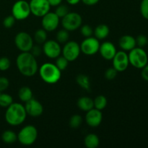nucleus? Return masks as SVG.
<instances>
[{
	"instance_id": "4be33fe9",
	"label": "nucleus",
	"mask_w": 148,
	"mask_h": 148,
	"mask_svg": "<svg viewBox=\"0 0 148 148\" xmlns=\"http://www.w3.org/2000/svg\"><path fill=\"white\" fill-rule=\"evenodd\" d=\"M76 82L81 88H82L85 90L88 91V92L90 91V80L89 77L87 76L86 75L79 74L76 77Z\"/></svg>"
},
{
	"instance_id": "58836bf2",
	"label": "nucleus",
	"mask_w": 148,
	"mask_h": 148,
	"mask_svg": "<svg viewBox=\"0 0 148 148\" xmlns=\"http://www.w3.org/2000/svg\"><path fill=\"white\" fill-rule=\"evenodd\" d=\"M10 81L5 77H0V92L6 90L9 88Z\"/></svg>"
},
{
	"instance_id": "423d86ee",
	"label": "nucleus",
	"mask_w": 148,
	"mask_h": 148,
	"mask_svg": "<svg viewBox=\"0 0 148 148\" xmlns=\"http://www.w3.org/2000/svg\"><path fill=\"white\" fill-rule=\"evenodd\" d=\"M31 14L30 4L25 0H18L15 1L12 7V15L16 20H24Z\"/></svg>"
},
{
	"instance_id": "5701e85b",
	"label": "nucleus",
	"mask_w": 148,
	"mask_h": 148,
	"mask_svg": "<svg viewBox=\"0 0 148 148\" xmlns=\"http://www.w3.org/2000/svg\"><path fill=\"white\" fill-rule=\"evenodd\" d=\"M18 97L22 102L25 103L33 98V91L29 87H22L18 91Z\"/></svg>"
},
{
	"instance_id": "473e14b6",
	"label": "nucleus",
	"mask_w": 148,
	"mask_h": 148,
	"mask_svg": "<svg viewBox=\"0 0 148 148\" xmlns=\"http://www.w3.org/2000/svg\"><path fill=\"white\" fill-rule=\"evenodd\" d=\"M140 9L141 15L148 20V0H142Z\"/></svg>"
},
{
	"instance_id": "e433bc0d",
	"label": "nucleus",
	"mask_w": 148,
	"mask_h": 148,
	"mask_svg": "<svg viewBox=\"0 0 148 148\" xmlns=\"http://www.w3.org/2000/svg\"><path fill=\"white\" fill-rule=\"evenodd\" d=\"M16 21V19L12 15H9L6 17L3 20V25L5 28H11L13 27Z\"/></svg>"
},
{
	"instance_id": "aec40b11",
	"label": "nucleus",
	"mask_w": 148,
	"mask_h": 148,
	"mask_svg": "<svg viewBox=\"0 0 148 148\" xmlns=\"http://www.w3.org/2000/svg\"><path fill=\"white\" fill-rule=\"evenodd\" d=\"M110 33L109 27L107 25H98L93 30V34L98 40H104L108 36Z\"/></svg>"
},
{
	"instance_id": "c756f323",
	"label": "nucleus",
	"mask_w": 148,
	"mask_h": 148,
	"mask_svg": "<svg viewBox=\"0 0 148 148\" xmlns=\"http://www.w3.org/2000/svg\"><path fill=\"white\" fill-rule=\"evenodd\" d=\"M69 61L63 56H58L56 59V62H55V64L56 66L60 69L61 71H64L66 69L69 64Z\"/></svg>"
},
{
	"instance_id": "7ed1b4c3",
	"label": "nucleus",
	"mask_w": 148,
	"mask_h": 148,
	"mask_svg": "<svg viewBox=\"0 0 148 148\" xmlns=\"http://www.w3.org/2000/svg\"><path fill=\"white\" fill-rule=\"evenodd\" d=\"M39 75L44 82L50 85L57 83L62 77V71L55 64L46 62L39 67Z\"/></svg>"
},
{
	"instance_id": "c03bdc74",
	"label": "nucleus",
	"mask_w": 148,
	"mask_h": 148,
	"mask_svg": "<svg viewBox=\"0 0 148 148\" xmlns=\"http://www.w3.org/2000/svg\"><path fill=\"white\" fill-rule=\"evenodd\" d=\"M1 92H0V94H1Z\"/></svg>"
},
{
	"instance_id": "79ce46f5",
	"label": "nucleus",
	"mask_w": 148,
	"mask_h": 148,
	"mask_svg": "<svg viewBox=\"0 0 148 148\" xmlns=\"http://www.w3.org/2000/svg\"><path fill=\"white\" fill-rule=\"evenodd\" d=\"M51 7H57L62 4V0H47Z\"/></svg>"
},
{
	"instance_id": "9b49d317",
	"label": "nucleus",
	"mask_w": 148,
	"mask_h": 148,
	"mask_svg": "<svg viewBox=\"0 0 148 148\" xmlns=\"http://www.w3.org/2000/svg\"><path fill=\"white\" fill-rule=\"evenodd\" d=\"M31 14L38 17H42L50 10L51 6L47 0H30L29 2Z\"/></svg>"
},
{
	"instance_id": "2f4dec72",
	"label": "nucleus",
	"mask_w": 148,
	"mask_h": 148,
	"mask_svg": "<svg viewBox=\"0 0 148 148\" xmlns=\"http://www.w3.org/2000/svg\"><path fill=\"white\" fill-rule=\"evenodd\" d=\"M80 33L83 37L88 38L92 36V35L93 34V30L89 25H84L82 26L81 25Z\"/></svg>"
},
{
	"instance_id": "2eb2a0df",
	"label": "nucleus",
	"mask_w": 148,
	"mask_h": 148,
	"mask_svg": "<svg viewBox=\"0 0 148 148\" xmlns=\"http://www.w3.org/2000/svg\"><path fill=\"white\" fill-rule=\"evenodd\" d=\"M27 115L32 117H38L43 113V107L38 100L32 98L30 101L25 102L24 106Z\"/></svg>"
},
{
	"instance_id": "ea45409f",
	"label": "nucleus",
	"mask_w": 148,
	"mask_h": 148,
	"mask_svg": "<svg viewBox=\"0 0 148 148\" xmlns=\"http://www.w3.org/2000/svg\"><path fill=\"white\" fill-rule=\"evenodd\" d=\"M141 76L144 80L148 81V63L142 69Z\"/></svg>"
},
{
	"instance_id": "37998d69",
	"label": "nucleus",
	"mask_w": 148,
	"mask_h": 148,
	"mask_svg": "<svg viewBox=\"0 0 148 148\" xmlns=\"http://www.w3.org/2000/svg\"><path fill=\"white\" fill-rule=\"evenodd\" d=\"M66 1L70 5H76V4H79V2L81 1V0H66Z\"/></svg>"
},
{
	"instance_id": "1a4fd4ad",
	"label": "nucleus",
	"mask_w": 148,
	"mask_h": 148,
	"mask_svg": "<svg viewBox=\"0 0 148 148\" xmlns=\"http://www.w3.org/2000/svg\"><path fill=\"white\" fill-rule=\"evenodd\" d=\"M81 53L79 44L74 40H68L64 43L62 50V56H64L69 62H74L79 57Z\"/></svg>"
},
{
	"instance_id": "6e6552de",
	"label": "nucleus",
	"mask_w": 148,
	"mask_h": 148,
	"mask_svg": "<svg viewBox=\"0 0 148 148\" xmlns=\"http://www.w3.org/2000/svg\"><path fill=\"white\" fill-rule=\"evenodd\" d=\"M14 44L21 52H29L33 46V39L26 32H19L14 37Z\"/></svg>"
},
{
	"instance_id": "b1692460",
	"label": "nucleus",
	"mask_w": 148,
	"mask_h": 148,
	"mask_svg": "<svg viewBox=\"0 0 148 148\" xmlns=\"http://www.w3.org/2000/svg\"><path fill=\"white\" fill-rule=\"evenodd\" d=\"M1 140L5 144H13L17 141V134L12 130H6L1 134Z\"/></svg>"
},
{
	"instance_id": "7c9ffc66",
	"label": "nucleus",
	"mask_w": 148,
	"mask_h": 148,
	"mask_svg": "<svg viewBox=\"0 0 148 148\" xmlns=\"http://www.w3.org/2000/svg\"><path fill=\"white\" fill-rule=\"evenodd\" d=\"M54 12L56 13V14L59 17V18L62 19L69 12V7L66 5H65V4H61L56 7V9L55 10Z\"/></svg>"
},
{
	"instance_id": "f704fd0d",
	"label": "nucleus",
	"mask_w": 148,
	"mask_h": 148,
	"mask_svg": "<svg viewBox=\"0 0 148 148\" xmlns=\"http://www.w3.org/2000/svg\"><path fill=\"white\" fill-rule=\"evenodd\" d=\"M11 62L10 59L7 57H1L0 58V71H7L10 69Z\"/></svg>"
},
{
	"instance_id": "412c9836",
	"label": "nucleus",
	"mask_w": 148,
	"mask_h": 148,
	"mask_svg": "<svg viewBox=\"0 0 148 148\" xmlns=\"http://www.w3.org/2000/svg\"><path fill=\"white\" fill-rule=\"evenodd\" d=\"M84 144L87 148H96L99 146L100 140L98 135L95 134H88L85 136Z\"/></svg>"
},
{
	"instance_id": "39448f33",
	"label": "nucleus",
	"mask_w": 148,
	"mask_h": 148,
	"mask_svg": "<svg viewBox=\"0 0 148 148\" xmlns=\"http://www.w3.org/2000/svg\"><path fill=\"white\" fill-rule=\"evenodd\" d=\"M38 130L33 125L25 126L17 134V141L25 146H30L36 141Z\"/></svg>"
},
{
	"instance_id": "a211bd4d",
	"label": "nucleus",
	"mask_w": 148,
	"mask_h": 148,
	"mask_svg": "<svg viewBox=\"0 0 148 148\" xmlns=\"http://www.w3.org/2000/svg\"><path fill=\"white\" fill-rule=\"evenodd\" d=\"M119 45L121 49L124 51H130L137 46L136 39L130 35H125L120 38Z\"/></svg>"
},
{
	"instance_id": "f03ea898",
	"label": "nucleus",
	"mask_w": 148,
	"mask_h": 148,
	"mask_svg": "<svg viewBox=\"0 0 148 148\" xmlns=\"http://www.w3.org/2000/svg\"><path fill=\"white\" fill-rule=\"evenodd\" d=\"M27 113L24 106L19 103H12L6 110L5 118L7 124L16 127L23 124L26 119Z\"/></svg>"
},
{
	"instance_id": "ddd939ff",
	"label": "nucleus",
	"mask_w": 148,
	"mask_h": 148,
	"mask_svg": "<svg viewBox=\"0 0 148 148\" xmlns=\"http://www.w3.org/2000/svg\"><path fill=\"white\" fill-rule=\"evenodd\" d=\"M112 64L113 67L118 72L125 71L130 65L129 56L127 52L122 50L117 51L112 59Z\"/></svg>"
},
{
	"instance_id": "f257e3e1",
	"label": "nucleus",
	"mask_w": 148,
	"mask_h": 148,
	"mask_svg": "<svg viewBox=\"0 0 148 148\" xmlns=\"http://www.w3.org/2000/svg\"><path fill=\"white\" fill-rule=\"evenodd\" d=\"M16 65L23 76L33 77L38 71L36 58L30 52H21L16 59Z\"/></svg>"
},
{
	"instance_id": "f3484780",
	"label": "nucleus",
	"mask_w": 148,
	"mask_h": 148,
	"mask_svg": "<svg viewBox=\"0 0 148 148\" xmlns=\"http://www.w3.org/2000/svg\"><path fill=\"white\" fill-rule=\"evenodd\" d=\"M98 52L106 60H112L117 51L114 43L110 41H105L100 44Z\"/></svg>"
},
{
	"instance_id": "0eeeda50",
	"label": "nucleus",
	"mask_w": 148,
	"mask_h": 148,
	"mask_svg": "<svg viewBox=\"0 0 148 148\" xmlns=\"http://www.w3.org/2000/svg\"><path fill=\"white\" fill-rule=\"evenodd\" d=\"M82 18L79 14L69 12L66 15L62 18V25L64 29L69 32L77 30L81 27Z\"/></svg>"
},
{
	"instance_id": "20e7f679",
	"label": "nucleus",
	"mask_w": 148,
	"mask_h": 148,
	"mask_svg": "<svg viewBox=\"0 0 148 148\" xmlns=\"http://www.w3.org/2000/svg\"><path fill=\"white\" fill-rule=\"evenodd\" d=\"M128 56L130 64L137 69H142L148 63V56L143 48H134L130 51Z\"/></svg>"
},
{
	"instance_id": "a18cd8bd",
	"label": "nucleus",
	"mask_w": 148,
	"mask_h": 148,
	"mask_svg": "<svg viewBox=\"0 0 148 148\" xmlns=\"http://www.w3.org/2000/svg\"><path fill=\"white\" fill-rule=\"evenodd\" d=\"M147 45H148V41H147Z\"/></svg>"
},
{
	"instance_id": "cd10ccee",
	"label": "nucleus",
	"mask_w": 148,
	"mask_h": 148,
	"mask_svg": "<svg viewBox=\"0 0 148 148\" xmlns=\"http://www.w3.org/2000/svg\"><path fill=\"white\" fill-rule=\"evenodd\" d=\"M13 103V98L10 94H0V106L2 108H7Z\"/></svg>"
},
{
	"instance_id": "4c0bfd02",
	"label": "nucleus",
	"mask_w": 148,
	"mask_h": 148,
	"mask_svg": "<svg viewBox=\"0 0 148 148\" xmlns=\"http://www.w3.org/2000/svg\"><path fill=\"white\" fill-rule=\"evenodd\" d=\"M29 52L36 58L41 55L42 52H43V49L39 46V44L33 45V47H32V49H30V51Z\"/></svg>"
},
{
	"instance_id": "72a5a7b5",
	"label": "nucleus",
	"mask_w": 148,
	"mask_h": 148,
	"mask_svg": "<svg viewBox=\"0 0 148 148\" xmlns=\"http://www.w3.org/2000/svg\"><path fill=\"white\" fill-rule=\"evenodd\" d=\"M117 73H118V72L112 66V67H110L106 69L105 74H104V76H105L106 79H108V80H113L117 76Z\"/></svg>"
},
{
	"instance_id": "9d476101",
	"label": "nucleus",
	"mask_w": 148,
	"mask_h": 148,
	"mask_svg": "<svg viewBox=\"0 0 148 148\" xmlns=\"http://www.w3.org/2000/svg\"><path fill=\"white\" fill-rule=\"evenodd\" d=\"M99 40L95 37L85 38L79 45L81 52L87 56H92L97 53L99 51L100 47Z\"/></svg>"
},
{
	"instance_id": "6ab92c4d",
	"label": "nucleus",
	"mask_w": 148,
	"mask_h": 148,
	"mask_svg": "<svg viewBox=\"0 0 148 148\" xmlns=\"http://www.w3.org/2000/svg\"><path fill=\"white\" fill-rule=\"evenodd\" d=\"M77 107L81 110V111L87 112V111H90V110H91L92 108H94L93 100L91 98H90V97H80V98L77 100Z\"/></svg>"
},
{
	"instance_id": "c85d7f7f",
	"label": "nucleus",
	"mask_w": 148,
	"mask_h": 148,
	"mask_svg": "<svg viewBox=\"0 0 148 148\" xmlns=\"http://www.w3.org/2000/svg\"><path fill=\"white\" fill-rule=\"evenodd\" d=\"M82 123V118L81 116L78 114H75L72 116L69 119V127L72 129H77L81 126Z\"/></svg>"
},
{
	"instance_id": "393cba45",
	"label": "nucleus",
	"mask_w": 148,
	"mask_h": 148,
	"mask_svg": "<svg viewBox=\"0 0 148 148\" xmlns=\"http://www.w3.org/2000/svg\"><path fill=\"white\" fill-rule=\"evenodd\" d=\"M93 103L94 108L99 111H102V110L105 109V108L106 107L108 101H107V98L104 95H100L93 100Z\"/></svg>"
},
{
	"instance_id": "bb28decb",
	"label": "nucleus",
	"mask_w": 148,
	"mask_h": 148,
	"mask_svg": "<svg viewBox=\"0 0 148 148\" xmlns=\"http://www.w3.org/2000/svg\"><path fill=\"white\" fill-rule=\"evenodd\" d=\"M69 31L65 29L59 30L56 35V40L60 44L65 43L69 40Z\"/></svg>"
},
{
	"instance_id": "f8f14e48",
	"label": "nucleus",
	"mask_w": 148,
	"mask_h": 148,
	"mask_svg": "<svg viewBox=\"0 0 148 148\" xmlns=\"http://www.w3.org/2000/svg\"><path fill=\"white\" fill-rule=\"evenodd\" d=\"M43 52L49 59H56L62 54V47L56 40H46L43 45Z\"/></svg>"
},
{
	"instance_id": "c9c22d12",
	"label": "nucleus",
	"mask_w": 148,
	"mask_h": 148,
	"mask_svg": "<svg viewBox=\"0 0 148 148\" xmlns=\"http://www.w3.org/2000/svg\"><path fill=\"white\" fill-rule=\"evenodd\" d=\"M135 39L136 44H137V47L144 48L145 46L147 45L148 38L147 36H145V35H139Z\"/></svg>"
},
{
	"instance_id": "dca6fc26",
	"label": "nucleus",
	"mask_w": 148,
	"mask_h": 148,
	"mask_svg": "<svg viewBox=\"0 0 148 148\" xmlns=\"http://www.w3.org/2000/svg\"><path fill=\"white\" fill-rule=\"evenodd\" d=\"M103 120V114L101 111L93 108L87 111L85 115V121L89 127L95 128L101 124Z\"/></svg>"
},
{
	"instance_id": "a19ab883",
	"label": "nucleus",
	"mask_w": 148,
	"mask_h": 148,
	"mask_svg": "<svg viewBox=\"0 0 148 148\" xmlns=\"http://www.w3.org/2000/svg\"><path fill=\"white\" fill-rule=\"evenodd\" d=\"M100 0H81L82 3L85 5L88 6H93L95 5L96 4H98Z\"/></svg>"
},
{
	"instance_id": "a878e982",
	"label": "nucleus",
	"mask_w": 148,
	"mask_h": 148,
	"mask_svg": "<svg viewBox=\"0 0 148 148\" xmlns=\"http://www.w3.org/2000/svg\"><path fill=\"white\" fill-rule=\"evenodd\" d=\"M34 40L37 44H43L47 40V32L44 29H38L35 32Z\"/></svg>"
},
{
	"instance_id": "4468645a",
	"label": "nucleus",
	"mask_w": 148,
	"mask_h": 148,
	"mask_svg": "<svg viewBox=\"0 0 148 148\" xmlns=\"http://www.w3.org/2000/svg\"><path fill=\"white\" fill-rule=\"evenodd\" d=\"M59 22L60 18L56 15V13L49 12L42 17L41 25L46 32H51L57 28Z\"/></svg>"
}]
</instances>
